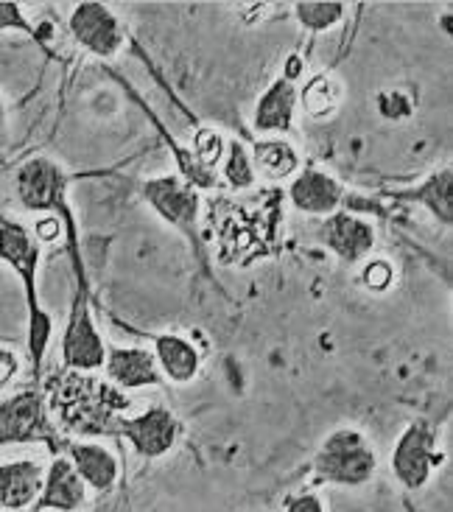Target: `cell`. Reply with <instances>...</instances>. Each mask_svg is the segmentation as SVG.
I'll use <instances>...</instances> for the list:
<instances>
[{
  "label": "cell",
  "instance_id": "6da1fadb",
  "mask_svg": "<svg viewBox=\"0 0 453 512\" xmlns=\"http://www.w3.org/2000/svg\"><path fill=\"white\" fill-rule=\"evenodd\" d=\"M54 406L56 415L70 429H101V423H107L112 412L124 409L126 401L110 384H98L87 375L73 373L59 381Z\"/></svg>",
  "mask_w": 453,
  "mask_h": 512
},
{
  "label": "cell",
  "instance_id": "7a4b0ae2",
  "mask_svg": "<svg viewBox=\"0 0 453 512\" xmlns=\"http://www.w3.org/2000/svg\"><path fill=\"white\" fill-rule=\"evenodd\" d=\"M378 468V457L364 434L353 429L333 431L314 459V471L330 485H367Z\"/></svg>",
  "mask_w": 453,
  "mask_h": 512
},
{
  "label": "cell",
  "instance_id": "3957f363",
  "mask_svg": "<svg viewBox=\"0 0 453 512\" xmlns=\"http://www.w3.org/2000/svg\"><path fill=\"white\" fill-rule=\"evenodd\" d=\"M440 462L442 454L437 451L434 431L428 429L426 423H412L400 434L398 445L392 451V473L406 490H420Z\"/></svg>",
  "mask_w": 453,
  "mask_h": 512
},
{
  "label": "cell",
  "instance_id": "277c9868",
  "mask_svg": "<svg viewBox=\"0 0 453 512\" xmlns=\"http://www.w3.org/2000/svg\"><path fill=\"white\" fill-rule=\"evenodd\" d=\"M70 34L90 54L110 59L124 45V26L104 3H79L70 14Z\"/></svg>",
  "mask_w": 453,
  "mask_h": 512
},
{
  "label": "cell",
  "instance_id": "5b68a950",
  "mask_svg": "<svg viewBox=\"0 0 453 512\" xmlns=\"http://www.w3.org/2000/svg\"><path fill=\"white\" fill-rule=\"evenodd\" d=\"M0 261L12 266L20 275L28 300V319L40 317L42 308L37 300V263H40V244L28 236L26 227L0 219Z\"/></svg>",
  "mask_w": 453,
  "mask_h": 512
},
{
  "label": "cell",
  "instance_id": "8992f818",
  "mask_svg": "<svg viewBox=\"0 0 453 512\" xmlns=\"http://www.w3.org/2000/svg\"><path fill=\"white\" fill-rule=\"evenodd\" d=\"M62 356H65V364L76 373H96L104 367L107 347H104V339L96 331L93 317L84 308V303L73 308V317H70L68 331L62 339Z\"/></svg>",
  "mask_w": 453,
  "mask_h": 512
},
{
  "label": "cell",
  "instance_id": "52a82bcc",
  "mask_svg": "<svg viewBox=\"0 0 453 512\" xmlns=\"http://www.w3.org/2000/svg\"><path fill=\"white\" fill-rule=\"evenodd\" d=\"M17 196L23 202V208L28 210H51L62 205V196H65V177L56 163L37 157V160H28L26 166L17 171V180H14Z\"/></svg>",
  "mask_w": 453,
  "mask_h": 512
},
{
  "label": "cell",
  "instance_id": "ba28073f",
  "mask_svg": "<svg viewBox=\"0 0 453 512\" xmlns=\"http://www.w3.org/2000/svg\"><path fill=\"white\" fill-rule=\"evenodd\" d=\"M121 434H124L126 440L132 443V448L143 454V457L157 459L168 454L174 443H177V417L171 415L168 409L163 406H154L149 412H143L140 417H132V420H126L124 426H121Z\"/></svg>",
  "mask_w": 453,
  "mask_h": 512
},
{
  "label": "cell",
  "instance_id": "9c48e42d",
  "mask_svg": "<svg viewBox=\"0 0 453 512\" xmlns=\"http://www.w3.org/2000/svg\"><path fill=\"white\" fill-rule=\"evenodd\" d=\"M146 199L165 222H171L179 230H185L188 236H193L199 196L191 185H185L179 177H157V180L146 182Z\"/></svg>",
  "mask_w": 453,
  "mask_h": 512
},
{
  "label": "cell",
  "instance_id": "30bf717a",
  "mask_svg": "<svg viewBox=\"0 0 453 512\" xmlns=\"http://www.w3.org/2000/svg\"><path fill=\"white\" fill-rule=\"evenodd\" d=\"M104 370L112 384L124 389L157 387L163 381L154 353L143 347H110L104 359Z\"/></svg>",
  "mask_w": 453,
  "mask_h": 512
},
{
  "label": "cell",
  "instance_id": "8fae6325",
  "mask_svg": "<svg viewBox=\"0 0 453 512\" xmlns=\"http://www.w3.org/2000/svg\"><path fill=\"white\" fill-rule=\"evenodd\" d=\"M322 238L344 263L364 261L375 247L372 224L358 216H350V213H330L328 222L322 227Z\"/></svg>",
  "mask_w": 453,
  "mask_h": 512
},
{
  "label": "cell",
  "instance_id": "7c38bea8",
  "mask_svg": "<svg viewBox=\"0 0 453 512\" xmlns=\"http://www.w3.org/2000/svg\"><path fill=\"white\" fill-rule=\"evenodd\" d=\"M87 487L82 476L70 465V459L59 457L51 462V468L45 473L40 493V510H59V512H76L84 504Z\"/></svg>",
  "mask_w": 453,
  "mask_h": 512
},
{
  "label": "cell",
  "instance_id": "4fadbf2b",
  "mask_svg": "<svg viewBox=\"0 0 453 512\" xmlns=\"http://www.w3.org/2000/svg\"><path fill=\"white\" fill-rule=\"evenodd\" d=\"M291 205L308 216H330L342 205V185L319 171H302L289 185Z\"/></svg>",
  "mask_w": 453,
  "mask_h": 512
},
{
  "label": "cell",
  "instance_id": "5bb4252c",
  "mask_svg": "<svg viewBox=\"0 0 453 512\" xmlns=\"http://www.w3.org/2000/svg\"><path fill=\"white\" fill-rule=\"evenodd\" d=\"M154 361L160 367V375H165L174 384H188L199 375L202 356L191 339L179 333H160L154 336Z\"/></svg>",
  "mask_w": 453,
  "mask_h": 512
},
{
  "label": "cell",
  "instance_id": "9a60e30c",
  "mask_svg": "<svg viewBox=\"0 0 453 512\" xmlns=\"http://www.w3.org/2000/svg\"><path fill=\"white\" fill-rule=\"evenodd\" d=\"M42 482H45V473L31 459L0 465V507L23 510L28 504H34L42 493Z\"/></svg>",
  "mask_w": 453,
  "mask_h": 512
},
{
  "label": "cell",
  "instance_id": "2e32d148",
  "mask_svg": "<svg viewBox=\"0 0 453 512\" xmlns=\"http://www.w3.org/2000/svg\"><path fill=\"white\" fill-rule=\"evenodd\" d=\"M42 429V403L34 392H20L0 406V445L28 443Z\"/></svg>",
  "mask_w": 453,
  "mask_h": 512
},
{
  "label": "cell",
  "instance_id": "e0dca14e",
  "mask_svg": "<svg viewBox=\"0 0 453 512\" xmlns=\"http://www.w3.org/2000/svg\"><path fill=\"white\" fill-rule=\"evenodd\" d=\"M70 465L82 476L84 487H93L98 493H107L121 476V462L110 448L96 443L70 445Z\"/></svg>",
  "mask_w": 453,
  "mask_h": 512
},
{
  "label": "cell",
  "instance_id": "ac0fdd59",
  "mask_svg": "<svg viewBox=\"0 0 453 512\" xmlns=\"http://www.w3.org/2000/svg\"><path fill=\"white\" fill-rule=\"evenodd\" d=\"M297 90L291 79H277L258 101L255 110V129L258 132H289L294 121Z\"/></svg>",
  "mask_w": 453,
  "mask_h": 512
},
{
  "label": "cell",
  "instance_id": "d6986e66",
  "mask_svg": "<svg viewBox=\"0 0 453 512\" xmlns=\"http://www.w3.org/2000/svg\"><path fill=\"white\" fill-rule=\"evenodd\" d=\"M252 168H258L261 174L272 177V180H283L300 168V160L286 140H261L255 146V154H252Z\"/></svg>",
  "mask_w": 453,
  "mask_h": 512
},
{
  "label": "cell",
  "instance_id": "ffe728a7",
  "mask_svg": "<svg viewBox=\"0 0 453 512\" xmlns=\"http://www.w3.org/2000/svg\"><path fill=\"white\" fill-rule=\"evenodd\" d=\"M414 202L426 205L442 224H451L453 219V199H451V168L434 171L423 185L412 191Z\"/></svg>",
  "mask_w": 453,
  "mask_h": 512
},
{
  "label": "cell",
  "instance_id": "44dd1931",
  "mask_svg": "<svg viewBox=\"0 0 453 512\" xmlns=\"http://www.w3.org/2000/svg\"><path fill=\"white\" fill-rule=\"evenodd\" d=\"M342 101V84L336 82L333 76L322 73V76H314L311 82L305 84L302 90V104H305V112L311 118H328L336 112Z\"/></svg>",
  "mask_w": 453,
  "mask_h": 512
},
{
  "label": "cell",
  "instance_id": "7402d4cb",
  "mask_svg": "<svg viewBox=\"0 0 453 512\" xmlns=\"http://www.w3.org/2000/svg\"><path fill=\"white\" fill-rule=\"evenodd\" d=\"M294 12H297V20H300L305 28H311V31H325V28L336 26V23L342 20L344 6L342 3H328V0H322V3L308 0V3H297Z\"/></svg>",
  "mask_w": 453,
  "mask_h": 512
},
{
  "label": "cell",
  "instance_id": "603a6c76",
  "mask_svg": "<svg viewBox=\"0 0 453 512\" xmlns=\"http://www.w3.org/2000/svg\"><path fill=\"white\" fill-rule=\"evenodd\" d=\"M224 177L233 188H249L255 182V168H252V157L244 152L241 143H230V157H227V168Z\"/></svg>",
  "mask_w": 453,
  "mask_h": 512
},
{
  "label": "cell",
  "instance_id": "cb8c5ba5",
  "mask_svg": "<svg viewBox=\"0 0 453 512\" xmlns=\"http://www.w3.org/2000/svg\"><path fill=\"white\" fill-rule=\"evenodd\" d=\"M392 280H395V269H392V263L386 261H370L367 263V269H364V283L375 291H386L392 286Z\"/></svg>",
  "mask_w": 453,
  "mask_h": 512
},
{
  "label": "cell",
  "instance_id": "d4e9b609",
  "mask_svg": "<svg viewBox=\"0 0 453 512\" xmlns=\"http://www.w3.org/2000/svg\"><path fill=\"white\" fill-rule=\"evenodd\" d=\"M221 149H224V143H221L216 132L205 129V132L196 135V152L202 154V160H207V163H216L221 157Z\"/></svg>",
  "mask_w": 453,
  "mask_h": 512
},
{
  "label": "cell",
  "instance_id": "484cf974",
  "mask_svg": "<svg viewBox=\"0 0 453 512\" xmlns=\"http://www.w3.org/2000/svg\"><path fill=\"white\" fill-rule=\"evenodd\" d=\"M6 28H20V31L31 34V26L17 3H0V31H6Z\"/></svg>",
  "mask_w": 453,
  "mask_h": 512
},
{
  "label": "cell",
  "instance_id": "4316f807",
  "mask_svg": "<svg viewBox=\"0 0 453 512\" xmlns=\"http://www.w3.org/2000/svg\"><path fill=\"white\" fill-rule=\"evenodd\" d=\"M17 370H20V361H17V356H14L12 350L0 347V387H6L14 375H17Z\"/></svg>",
  "mask_w": 453,
  "mask_h": 512
},
{
  "label": "cell",
  "instance_id": "83f0119b",
  "mask_svg": "<svg viewBox=\"0 0 453 512\" xmlns=\"http://www.w3.org/2000/svg\"><path fill=\"white\" fill-rule=\"evenodd\" d=\"M286 512H325V507H322V499H319V496H314V493H302V496L289 501Z\"/></svg>",
  "mask_w": 453,
  "mask_h": 512
},
{
  "label": "cell",
  "instance_id": "f1b7e54d",
  "mask_svg": "<svg viewBox=\"0 0 453 512\" xmlns=\"http://www.w3.org/2000/svg\"><path fill=\"white\" fill-rule=\"evenodd\" d=\"M3 118H6V110H3V101H0V129H3Z\"/></svg>",
  "mask_w": 453,
  "mask_h": 512
}]
</instances>
